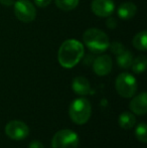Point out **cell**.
Listing matches in <instances>:
<instances>
[{
    "mask_svg": "<svg viewBox=\"0 0 147 148\" xmlns=\"http://www.w3.org/2000/svg\"><path fill=\"white\" fill-rule=\"evenodd\" d=\"M55 5L64 11L74 10L79 5V0H55Z\"/></svg>",
    "mask_w": 147,
    "mask_h": 148,
    "instance_id": "17",
    "label": "cell"
},
{
    "mask_svg": "<svg viewBox=\"0 0 147 148\" xmlns=\"http://www.w3.org/2000/svg\"><path fill=\"white\" fill-rule=\"evenodd\" d=\"M92 114V106L85 98L74 100L69 108V115L74 123L83 125L89 121Z\"/></svg>",
    "mask_w": 147,
    "mask_h": 148,
    "instance_id": "3",
    "label": "cell"
},
{
    "mask_svg": "<svg viewBox=\"0 0 147 148\" xmlns=\"http://www.w3.org/2000/svg\"><path fill=\"white\" fill-rule=\"evenodd\" d=\"M133 45L136 49L145 51L147 49V32L145 30L138 32L133 38Z\"/></svg>",
    "mask_w": 147,
    "mask_h": 148,
    "instance_id": "15",
    "label": "cell"
},
{
    "mask_svg": "<svg viewBox=\"0 0 147 148\" xmlns=\"http://www.w3.org/2000/svg\"><path fill=\"white\" fill-rule=\"evenodd\" d=\"M91 9L99 17H108L115 11V4L113 0H93Z\"/></svg>",
    "mask_w": 147,
    "mask_h": 148,
    "instance_id": "8",
    "label": "cell"
},
{
    "mask_svg": "<svg viewBox=\"0 0 147 148\" xmlns=\"http://www.w3.org/2000/svg\"><path fill=\"white\" fill-rule=\"evenodd\" d=\"M132 62H133V56L128 49H124L122 53L117 55V64L122 69L131 68Z\"/></svg>",
    "mask_w": 147,
    "mask_h": 148,
    "instance_id": "14",
    "label": "cell"
},
{
    "mask_svg": "<svg viewBox=\"0 0 147 148\" xmlns=\"http://www.w3.org/2000/svg\"><path fill=\"white\" fill-rule=\"evenodd\" d=\"M112 66H113V62H112L111 57L108 55L100 56L93 62V70L95 74L101 77L110 74Z\"/></svg>",
    "mask_w": 147,
    "mask_h": 148,
    "instance_id": "9",
    "label": "cell"
},
{
    "mask_svg": "<svg viewBox=\"0 0 147 148\" xmlns=\"http://www.w3.org/2000/svg\"><path fill=\"white\" fill-rule=\"evenodd\" d=\"M14 13L22 22H31L36 17V10L29 0H18L14 2Z\"/></svg>",
    "mask_w": 147,
    "mask_h": 148,
    "instance_id": "6",
    "label": "cell"
},
{
    "mask_svg": "<svg viewBox=\"0 0 147 148\" xmlns=\"http://www.w3.org/2000/svg\"><path fill=\"white\" fill-rule=\"evenodd\" d=\"M136 124V118L130 112H123L119 116V125L121 128L129 130L133 128Z\"/></svg>",
    "mask_w": 147,
    "mask_h": 148,
    "instance_id": "13",
    "label": "cell"
},
{
    "mask_svg": "<svg viewBox=\"0 0 147 148\" xmlns=\"http://www.w3.org/2000/svg\"><path fill=\"white\" fill-rule=\"evenodd\" d=\"M84 56V45L77 39H68L62 43L57 51V60L65 69H72Z\"/></svg>",
    "mask_w": 147,
    "mask_h": 148,
    "instance_id": "1",
    "label": "cell"
},
{
    "mask_svg": "<svg viewBox=\"0 0 147 148\" xmlns=\"http://www.w3.org/2000/svg\"><path fill=\"white\" fill-rule=\"evenodd\" d=\"M109 47H110L112 53H115L116 56L119 55L120 53H122V51H123L124 49H125L124 45H122V43L118 42V41H115V42H113V43H111V45H109Z\"/></svg>",
    "mask_w": 147,
    "mask_h": 148,
    "instance_id": "19",
    "label": "cell"
},
{
    "mask_svg": "<svg viewBox=\"0 0 147 148\" xmlns=\"http://www.w3.org/2000/svg\"><path fill=\"white\" fill-rule=\"evenodd\" d=\"M117 93L123 98H131L137 91L136 79L129 73H122L117 77L115 82Z\"/></svg>",
    "mask_w": 147,
    "mask_h": 148,
    "instance_id": "4",
    "label": "cell"
},
{
    "mask_svg": "<svg viewBox=\"0 0 147 148\" xmlns=\"http://www.w3.org/2000/svg\"><path fill=\"white\" fill-rule=\"evenodd\" d=\"M130 110L137 115H145L147 112V95L145 92L137 95L130 102Z\"/></svg>",
    "mask_w": 147,
    "mask_h": 148,
    "instance_id": "10",
    "label": "cell"
},
{
    "mask_svg": "<svg viewBox=\"0 0 147 148\" xmlns=\"http://www.w3.org/2000/svg\"><path fill=\"white\" fill-rule=\"evenodd\" d=\"M137 12V7L133 2H124L119 6L117 10V14L122 19H131L135 16Z\"/></svg>",
    "mask_w": 147,
    "mask_h": 148,
    "instance_id": "12",
    "label": "cell"
},
{
    "mask_svg": "<svg viewBox=\"0 0 147 148\" xmlns=\"http://www.w3.org/2000/svg\"><path fill=\"white\" fill-rule=\"evenodd\" d=\"M83 42L94 53H103L109 47V37L103 30L89 28L83 34Z\"/></svg>",
    "mask_w": 147,
    "mask_h": 148,
    "instance_id": "2",
    "label": "cell"
},
{
    "mask_svg": "<svg viewBox=\"0 0 147 148\" xmlns=\"http://www.w3.org/2000/svg\"><path fill=\"white\" fill-rule=\"evenodd\" d=\"M28 148H44V146L42 145V143L38 140H34L29 143Z\"/></svg>",
    "mask_w": 147,
    "mask_h": 148,
    "instance_id": "22",
    "label": "cell"
},
{
    "mask_svg": "<svg viewBox=\"0 0 147 148\" xmlns=\"http://www.w3.org/2000/svg\"><path fill=\"white\" fill-rule=\"evenodd\" d=\"M15 0H0V4L4 6H11L14 4Z\"/></svg>",
    "mask_w": 147,
    "mask_h": 148,
    "instance_id": "23",
    "label": "cell"
},
{
    "mask_svg": "<svg viewBox=\"0 0 147 148\" xmlns=\"http://www.w3.org/2000/svg\"><path fill=\"white\" fill-rule=\"evenodd\" d=\"M147 66V59L145 56H138L137 58L133 59L132 62V71H133L135 74H142V73L145 71Z\"/></svg>",
    "mask_w": 147,
    "mask_h": 148,
    "instance_id": "16",
    "label": "cell"
},
{
    "mask_svg": "<svg viewBox=\"0 0 147 148\" xmlns=\"http://www.w3.org/2000/svg\"><path fill=\"white\" fill-rule=\"evenodd\" d=\"M5 133L12 140H22L29 134V128L22 121H10L5 126Z\"/></svg>",
    "mask_w": 147,
    "mask_h": 148,
    "instance_id": "7",
    "label": "cell"
},
{
    "mask_svg": "<svg viewBox=\"0 0 147 148\" xmlns=\"http://www.w3.org/2000/svg\"><path fill=\"white\" fill-rule=\"evenodd\" d=\"M72 89L76 94L80 96H86L91 93L90 82L85 77H77L73 80Z\"/></svg>",
    "mask_w": 147,
    "mask_h": 148,
    "instance_id": "11",
    "label": "cell"
},
{
    "mask_svg": "<svg viewBox=\"0 0 147 148\" xmlns=\"http://www.w3.org/2000/svg\"><path fill=\"white\" fill-rule=\"evenodd\" d=\"M79 142L80 139L75 131L63 129L53 135L51 146L53 148H78Z\"/></svg>",
    "mask_w": 147,
    "mask_h": 148,
    "instance_id": "5",
    "label": "cell"
},
{
    "mask_svg": "<svg viewBox=\"0 0 147 148\" xmlns=\"http://www.w3.org/2000/svg\"><path fill=\"white\" fill-rule=\"evenodd\" d=\"M106 25L108 26L109 28H111V29H114V28L117 26V20H116L114 17L108 16V18H107V21H106Z\"/></svg>",
    "mask_w": 147,
    "mask_h": 148,
    "instance_id": "20",
    "label": "cell"
},
{
    "mask_svg": "<svg viewBox=\"0 0 147 148\" xmlns=\"http://www.w3.org/2000/svg\"><path fill=\"white\" fill-rule=\"evenodd\" d=\"M53 0H34V3L36 4L38 7H46L51 3Z\"/></svg>",
    "mask_w": 147,
    "mask_h": 148,
    "instance_id": "21",
    "label": "cell"
},
{
    "mask_svg": "<svg viewBox=\"0 0 147 148\" xmlns=\"http://www.w3.org/2000/svg\"><path fill=\"white\" fill-rule=\"evenodd\" d=\"M135 136L140 142H147V127L145 123H139L135 129Z\"/></svg>",
    "mask_w": 147,
    "mask_h": 148,
    "instance_id": "18",
    "label": "cell"
}]
</instances>
